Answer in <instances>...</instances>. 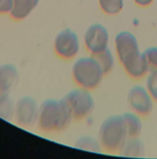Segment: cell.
Here are the masks:
<instances>
[{"mask_svg": "<svg viewBox=\"0 0 157 159\" xmlns=\"http://www.w3.org/2000/svg\"><path fill=\"white\" fill-rule=\"evenodd\" d=\"M127 137L121 114L107 117L100 126L98 140L102 150L107 153H118Z\"/></svg>", "mask_w": 157, "mask_h": 159, "instance_id": "obj_2", "label": "cell"}, {"mask_svg": "<svg viewBox=\"0 0 157 159\" xmlns=\"http://www.w3.org/2000/svg\"><path fill=\"white\" fill-rule=\"evenodd\" d=\"M71 73L78 87L90 91L100 84L105 75L95 57L91 55L77 59L73 63Z\"/></svg>", "mask_w": 157, "mask_h": 159, "instance_id": "obj_3", "label": "cell"}, {"mask_svg": "<svg viewBox=\"0 0 157 159\" xmlns=\"http://www.w3.org/2000/svg\"><path fill=\"white\" fill-rule=\"evenodd\" d=\"M53 48L57 57L69 60L74 58L80 48V41L77 34L69 27L59 31L53 43Z\"/></svg>", "mask_w": 157, "mask_h": 159, "instance_id": "obj_6", "label": "cell"}, {"mask_svg": "<svg viewBox=\"0 0 157 159\" xmlns=\"http://www.w3.org/2000/svg\"><path fill=\"white\" fill-rule=\"evenodd\" d=\"M143 53L150 70H157V46L149 47Z\"/></svg>", "mask_w": 157, "mask_h": 159, "instance_id": "obj_19", "label": "cell"}, {"mask_svg": "<svg viewBox=\"0 0 157 159\" xmlns=\"http://www.w3.org/2000/svg\"><path fill=\"white\" fill-rule=\"evenodd\" d=\"M77 147L88 151L99 152L101 150L100 142L97 139L90 135H83L80 137L76 142Z\"/></svg>", "mask_w": 157, "mask_h": 159, "instance_id": "obj_16", "label": "cell"}, {"mask_svg": "<svg viewBox=\"0 0 157 159\" xmlns=\"http://www.w3.org/2000/svg\"><path fill=\"white\" fill-rule=\"evenodd\" d=\"M135 3L140 7H147L149 6L154 0H133Z\"/></svg>", "mask_w": 157, "mask_h": 159, "instance_id": "obj_21", "label": "cell"}, {"mask_svg": "<svg viewBox=\"0 0 157 159\" xmlns=\"http://www.w3.org/2000/svg\"><path fill=\"white\" fill-rule=\"evenodd\" d=\"M101 11L105 14L114 16L118 14L123 7V0H98Z\"/></svg>", "mask_w": 157, "mask_h": 159, "instance_id": "obj_15", "label": "cell"}, {"mask_svg": "<svg viewBox=\"0 0 157 159\" xmlns=\"http://www.w3.org/2000/svg\"><path fill=\"white\" fill-rule=\"evenodd\" d=\"M117 58L124 68H128L143 56L136 37L130 32L121 31L117 34L114 40Z\"/></svg>", "mask_w": 157, "mask_h": 159, "instance_id": "obj_4", "label": "cell"}, {"mask_svg": "<svg viewBox=\"0 0 157 159\" xmlns=\"http://www.w3.org/2000/svg\"><path fill=\"white\" fill-rule=\"evenodd\" d=\"M64 98L74 119H85L94 109L95 101L90 90L77 86L69 91Z\"/></svg>", "mask_w": 157, "mask_h": 159, "instance_id": "obj_5", "label": "cell"}, {"mask_svg": "<svg viewBox=\"0 0 157 159\" xmlns=\"http://www.w3.org/2000/svg\"><path fill=\"white\" fill-rule=\"evenodd\" d=\"M13 6V0H0V15L9 14Z\"/></svg>", "mask_w": 157, "mask_h": 159, "instance_id": "obj_20", "label": "cell"}, {"mask_svg": "<svg viewBox=\"0 0 157 159\" xmlns=\"http://www.w3.org/2000/svg\"><path fill=\"white\" fill-rule=\"evenodd\" d=\"M40 0H13V6L9 14L15 21H21L26 19L37 7Z\"/></svg>", "mask_w": 157, "mask_h": 159, "instance_id": "obj_11", "label": "cell"}, {"mask_svg": "<svg viewBox=\"0 0 157 159\" xmlns=\"http://www.w3.org/2000/svg\"><path fill=\"white\" fill-rule=\"evenodd\" d=\"M109 34L102 24L95 23L90 25L83 35V45L91 55L95 56L108 48Z\"/></svg>", "mask_w": 157, "mask_h": 159, "instance_id": "obj_8", "label": "cell"}, {"mask_svg": "<svg viewBox=\"0 0 157 159\" xmlns=\"http://www.w3.org/2000/svg\"><path fill=\"white\" fill-rule=\"evenodd\" d=\"M128 137H138L142 130V123L140 116L132 112H125L121 114Z\"/></svg>", "mask_w": 157, "mask_h": 159, "instance_id": "obj_13", "label": "cell"}, {"mask_svg": "<svg viewBox=\"0 0 157 159\" xmlns=\"http://www.w3.org/2000/svg\"><path fill=\"white\" fill-rule=\"evenodd\" d=\"M145 88L153 101L157 102V70H150L147 74Z\"/></svg>", "mask_w": 157, "mask_h": 159, "instance_id": "obj_18", "label": "cell"}, {"mask_svg": "<svg viewBox=\"0 0 157 159\" xmlns=\"http://www.w3.org/2000/svg\"><path fill=\"white\" fill-rule=\"evenodd\" d=\"M19 78V71L11 63L0 65V97L9 95Z\"/></svg>", "mask_w": 157, "mask_h": 159, "instance_id": "obj_10", "label": "cell"}, {"mask_svg": "<svg viewBox=\"0 0 157 159\" xmlns=\"http://www.w3.org/2000/svg\"><path fill=\"white\" fill-rule=\"evenodd\" d=\"M118 153L122 156L140 157L145 153L143 142L138 137H127Z\"/></svg>", "mask_w": 157, "mask_h": 159, "instance_id": "obj_12", "label": "cell"}, {"mask_svg": "<svg viewBox=\"0 0 157 159\" xmlns=\"http://www.w3.org/2000/svg\"><path fill=\"white\" fill-rule=\"evenodd\" d=\"M72 119L73 116L64 98H51L39 105L36 124L44 132L55 133L67 129Z\"/></svg>", "mask_w": 157, "mask_h": 159, "instance_id": "obj_1", "label": "cell"}, {"mask_svg": "<svg viewBox=\"0 0 157 159\" xmlns=\"http://www.w3.org/2000/svg\"><path fill=\"white\" fill-rule=\"evenodd\" d=\"M39 105L32 96H23L14 104L13 118L22 127H30L37 124Z\"/></svg>", "mask_w": 157, "mask_h": 159, "instance_id": "obj_7", "label": "cell"}, {"mask_svg": "<svg viewBox=\"0 0 157 159\" xmlns=\"http://www.w3.org/2000/svg\"><path fill=\"white\" fill-rule=\"evenodd\" d=\"M15 102L9 97V95L0 97V117L9 120L13 118Z\"/></svg>", "mask_w": 157, "mask_h": 159, "instance_id": "obj_17", "label": "cell"}, {"mask_svg": "<svg viewBox=\"0 0 157 159\" xmlns=\"http://www.w3.org/2000/svg\"><path fill=\"white\" fill-rule=\"evenodd\" d=\"M153 99L145 87L132 86L127 94V102L131 110L140 116H148L153 110Z\"/></svg>", "mask_w": 157, "mask_h": 159, "instance_id": "obj_9", "label": "cell"}, {"mask_svg": "<svg viewBox=\"0 0 157 159\" xmlns=\"http://www.w3.org/2000/svg\"><path fill=\"white\" fill-rule=\"evenodd\" d=\"M105 75L109 73L114 66V57L109 48L94 56Z\"/></svg>", "mask_w": 157, "mask_h": 159, "instance_id": "obj_14", "label": "cell"}]
</instances>
